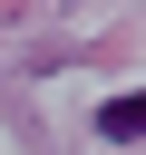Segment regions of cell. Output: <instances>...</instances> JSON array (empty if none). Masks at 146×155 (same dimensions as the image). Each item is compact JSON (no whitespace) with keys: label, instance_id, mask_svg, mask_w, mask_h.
<instances>
[{"label":"cell","instance_id":"6da1fadb","mask_svg":"<svg viewBox=\"0 0 146 155\" xmlns=\"http://www.w3.org/2000/svg\"><path fill=\"white\" fill-rule=\"evenodd\" d=\"M97 136H107V145L146 136V97H107V107H97Z\"/></svg>","mask_w":146,"mask_h":155}]
</instances>
